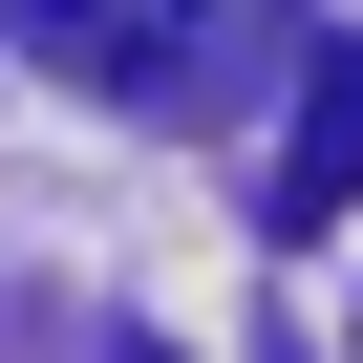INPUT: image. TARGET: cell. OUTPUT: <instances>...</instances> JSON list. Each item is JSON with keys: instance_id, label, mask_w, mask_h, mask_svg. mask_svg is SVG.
Listing matches in <instances>:
<instances>
[{"instance_id": "obj_1", "label": "cell", "mask_w": 363, "mask_h": 363, "mask_svg": "<svg viewBox=\"0 0 363 363\" xmlns=\"http://www.w3.org/2000/svg\"><path fill=\"white\" fill-rule=\"evenodd\" d=\"M235 22V0H0V43L22 65H65V86H128V107H171L193 86V43Z\"/></svg>"}, {"instance_id": "obj_2", "label": "cell", "mask_w": 363, "mask_h": 363, "mask_svg": "<svg viewBox=\"0 0 363 363\" xmlns=\"http://www.w3.org/2000/svg\"><path fill=\"white\" fill-rule=\"evenodd\" d=\"M363 193V65H320V107H299V150H278V235H320Z\"/></svg>"}]
</instances>
